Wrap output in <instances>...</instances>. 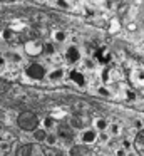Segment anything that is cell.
<instances>
[{"label": "cell", "mask_w": 144, "mask_h": 156, "mask_svg": "<svg viewBox=\"0 0 144 156\" xmlns=\"http://www.w3.org/2000/svg\"><path fill=\"white\" fill-rule=\"evenodd\" d=\"M17 124L22 128L23 131H37V124H39V118L33 114L32 111H23L17 116Z\"/></svg>", "instance_id": "1"}, {"label": "cell", "mask_w": 144, "mask_h": 156, "mask_svg": "<svg viewBox=\"0 0 144 156\" xmlns=\"http://www.w3.org/2000/svg\"><path fill=\"white\" fill-rule=\"evenodd\" d=\"M15 156H47V153L39 144H23L17 149Z\"/></svg>", "instance_id": "2"}, {"label": "cell", "mask_w": 144, "mask_h": 156, "mask_svg": "<svg viewBox=\"0 0 144 156\" xmlns=\"http://www.w3.org/2000/svg\"><path fill=\"white\" fill-rule=\"evenodd\" d=\"M87 124H89V116L84 114V112H77L70 118V126L76 129H84L86 131Z\"/></svg>", "instance_id": "3"}, {"label": "cell", "mask_w": 144, "mask_h": 156, "mask_svg": "<svg viewBox=\"0 0 144 156\" xmlns=\"http://www.w3.org/2000/svg\"><path fill=\"white\" fill-rule=\"evenodd\" d=\"M27 74H29L32 79L39 81V79H42L44 76H45V69H44L40 64H30L29 67H27Z\"/></svg>", "instance_id": "4"}, {"label": "cell", "mask_w": 144, "mask_h": 156, "mask_svg": "<svg viewBox=\"0 0 144 156\" xmlns=\"http://www.w3.org/2000/svg\"><path fill=\"white\" fill-rule=\"evenodd\" d=\"M70 156H92V151L86 144H76L70 148Z\"/></svg>", "instance_id": "5"}, {"label": "cell", "mask_w": 144, "mask_h": 156, "mask_svg": "<svg viewBox=\"0 0 144 156\" xmlns=\"http://www.w3.org/2000/svg\"><path fill=\"white\" fill-rule=\"evenodd\" d=\"M59 134L62 136V138H65L67 141H70L74 136V131H72V126L67 124V122H62V124H59Z\"/></svg>", "instance_id": "6"}, {"label": "cell", "mask_w": 144, "mask_h": 156, "mask_svg": "<svg viewBox=\"0 0 144 156\" xmlns=\"http://www.w3.org/2000/svg\"><path fill=\"white\" fill-rule=\"evenodd\" d=\"M25 52L30 54V55H37V54L42 52V45H40L39 42H35V41H30V42L25 44Z\"/></svg>", "instance_id": "7"}, {"label": "cell", "mask_w": 144, "mask_h": 156, "mask_svg": "<svg viewBox=\"0 0 144 156\" xmlns=\"http://www.w3.org/2000/svg\"><path fill=\"white\" fill-rule=\"evenodd\" d=\"M134 146H136V151L141 156H144V129L137 133L136 139H134Z\"/></svg>", "instance_id": "8"}, {"label": "cell", "mask_w": 144, "mask_h": 156, "mask_svg": "<svg viewBox=\"0 0 144 156\" xmlns=\"http://www.w3.org/2000/svg\"><path fill=\"white\" fill-rule=\"evenodd\" d=\"M65 57H67V61H69L70 64H74V62H77V61H79V57H80V54H79V49H77L76 45H72V47H69V49H67V54H65Z\"/></svg>", "instance_id": "9"}, {"label": "cell", "mask_w": 144, "mask_h": 156, "mask_svg": "<svg viewBox=\"0 0 144 156\" xmlns=\"http://www.w3.org/2000/svg\"><path fill=\"white\" fill-rule=\"evenodd\" d=\"M97 139V133L94 131V129H86V131L82 133V141L86 143V144H90V143H94Z\"/></svg>", "instance_id": "10"}, {"label": "cell", "mask_w": 144, "mask_h": 156, "mask_svg": "<svg viewBox=\"0 0 144 156\" xmlns=\"http://www.w3.org/2000/svg\"><path fill=\"white\" fill-rule=\"evenodd\" d=\"M70 79H72L77 86H84V84H86V79H84L82 72H79V71H72V72H70Z\"/></svg>", "instance_id": "11"}, {"label": "cell", "mask_w": 144, "mask_h": 156, "mask_svg": "<svg viewBox=\"0 0 144 156\" xmlns=\"http://www.w3.org/2000/svg\"><path fill=\"white\" fill-rule=\"evenodd\" d=\"M96 57L99 59L100 62H107V61L111 59V55L107 54V51H106V49H99V51L96 52Z\"/></svg>", "instance_id": "12"}, {"label": "cell", "mask_w": 144, "mask_h": 156, "mask_svg": "<svg viewBox=\"0 0 144 156\" xmlns=\"http://www.w3.org/2000/svg\"><path fill=\"white\" fill-rule=\"evenodd\" d=\"M47 133L44 131V129H37V131H33V138H35V141H47Z\"/></svg>", "instance_id": "13"}, {"label": "cell", "mask_w": 144, "mask_h": 156, "mask_svg": "<svg viewBox=\"0 0 144 156\" xmlns=\"http://www.w3.org/2000/svg\"><path fill=\"white\" fill-rule=\"evenodd\" d=\"M94 124H96V128L99 129V131H104V129L107 128V121H106V119H102V118L96 119V121H94Z\"/></svg>", "instance_id": "14"}, {"label": "cell", "mask_w": 144, "mask_h": 156, "mask_svg": "<svg viewBox=\"0 0 144 156\" xmlns=\"http://www.w3.org/2000/svg\"><path fill=\"white\" fill-rule=\"evenodd\" d=\"M54 41L64 42V41H65V34H64L62 30H55V32H54Z\"/></svg>", "instance_id": "15"}, {"label": "cell", "mask_w": 144, "mask_h": 156, "mask_svg": "<svg viewBox=\"0 0 144 156\" xmlns=\"http://www.w3.org/2000/svg\"><path fill=\"white\" fill-rule=\"evenodd\" d=\"M62 76H64V72H62V69H57V71H54V72H52V74H50V76H49V77H50V79H52V81H55V79H60V77H62Z\"/></svg>", "instance_id": "16"}, {"label": "cell", "mask_w": 144, "mask_h": 156, "mask_svg": "<svg viewBox=\"0 0 144 156\" xmlns=\"http://www.w3.org/2000/svg\"><path fill=\"white\" fill-rule=\"evenodd\" d=\"M47 156H64V154H62V151H59V149L50 148V149H49V153H47Z\"/></svg>", "instance_id": "17"}, {"label": "cell", "mask_w": 144, "mask_h": 156, "mask_svg": "<svg viewBox=\"0 0 144 156\" xmlns=\"http://www.w3.org/2000/svg\"><path fill=\"white\" fill-rule=\"evenodd\" d=\"M44 124H45V128H52L54 119H52V118H45V119H44Z\"/></svg>", "instance_id": "18"}, {"label": "cell", "mask_w": 144, "mask_h": 156, "mask_svg": "<svg viewBox=\"0 0 144 156\" xmlns=\"http://www.w3.org/2000/svg\"><path fill=\"white\" fill-rule=\"evenodd\" d=\"M47 143H49L50 146L55 144V136H54V134H49V136H47Z\"/></svg>", "instance_id": "19"}, {"label": "cell", "mask_w": 144, "mask_h": 156, "mask_svg": "<svg viewBox=\"0 0 144 156\" xmlns=\"http://www.w3.org/2000/svg\"><path fill=\"white\" fill-rule=\"evenodd\" d=\"M111 131H112L114 134H117V133H119V126H117V124H112V126H111Z\"/></svg>", "instance_id": "20"}, {"label": "cell", "mask_w": 144, "mask_h": 156, "mask_svg": "<svg viewBox=\"0 0 144 156\" xmlns=\"http://www.w3.org/2000/svg\"><path fill=\"white\" fill-rule=\"evenodd\" d=\"M99 94H102V96H109V91H107V89H104V87H100V89H99Z\"/></svg>", "instance_id": "21"}, {"label": "cell", "mask_w": 144, "mask_h": 156, "mask_svg": "<svg viewBox=\"0 0 144 156\" xmlns=\"http://www.w3.org/2000/svg\"><path fill=\"white\" fill-rule=\"evenodd\" d=\"M44 49H45L47 52H54V47H52V45H49V44H45V47H44Z\"/></svg>", "instance_id": "22"}, {"label": "cell", "mask_w": 144, "mask_h": 156, "mask_svg": "<svg viewBox=\"0 0 144 156\" xmlns=\"http://www.w3.org/2000/svg\"><path fill=\"white\" fill-rule=\"evenodd\" d=\"M134 98H136V94H134L132 91H131V92H127V99H131V101H132Z\"/></svg>", "instance_id": "23"}, {"label": "cell", "mask_w": 144, "mask_h": 156, "mask_svg": "<svg viewBox=\"0 0 144 156\" xmlns=\"http://www.w3.org/2000/svg\"><path fill=\"white\" fill-rule=\"evenodd\" d=\"M57 5H59V7H64V9L67 7V4H65V2H59V4H57Z\"/></svg>", "instance_id": "24"}, {"label": "cell", "mask_w": 144, "mask_h": 156, "mask_svg": "<svg viewBox=\"0 0 144 156\" xmlns=\"http://www.w3.org/2000/svg\"><path fill=\"white\" fill-rule=\"evenodd\" d=\"M100 138H102V141H107V139H109V136H107V134H100Z\"/></svg>", "instance_id": "25"}, {"label": "cell", "mask_w": 144, "mask_h": 156, "mask_svg": "<svg viewBox=\"0 0 144 156\" xmlns=\"http://www.w3.org/2000/svg\"><path fill=\"white\" fill-rule=\"evenodd\" d=\"M97 156H102V154H97Z\"/></svg>", "instance_id": "26"}]
</instances>
